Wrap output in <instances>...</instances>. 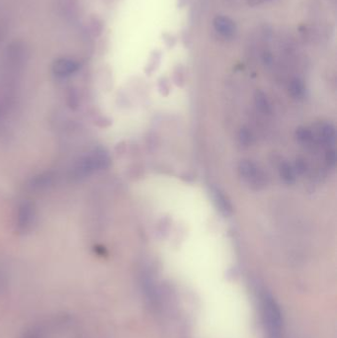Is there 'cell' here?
<instances>
[{
	"instance_id": "6da1fadb",
	"label": "cell",
	"mask_w": 337,
	"mask_h": 338,
	"mask_svg": "<svg viewBox=\"0 0 337 338\" xmlns=\"http://www.w3.org/2000/svg\"><path fill=\"white\" fill-rule=\"evenodd\" d=\"M255 293L260 320L266 337H283L284 318L279 303L265 288L257 289Z\"/></svg>"
},
{
	"instance_id": "7a4b0ae2",
	"label": "cell",
	"mask_w": 337,
	"mask_h": 338,
	"mask_svg": "<svg viewBox=\"0 0 337 338\" xmlns=\"http://www.w3.org/2000/svg\"><path fill=\"white\" fill-rule=\"evenodd\" d=\"M109 162L108 154L102 149H95L76 163L72 175L78 179L84 178L98 170H103L109 165Z\"/></svg>"
},
{
	"instance_id": "3957f363",
	"label": "cell",
	"mask_w": 337,
	"mask_h": 338,
	"mask_svg": "<svg viewBox=\"0 0 337 338\" xmlns=\"http://www.w3.org/2000/svg\"><path fill=\"white\" fill-rule=\"evenodd\" d=\"M239 172L245 182L254 189H259L266 183V177L262 170L250 161H243L239 165Z\"/></svg>"
},
{
	"instance_id": "277c9868",
	"label": "cell",
	"mask_w": 337,
	"mask_h": 338,
	"mask_svg": "<svg viewBox=\"0 0 337 338\" xmlns=\"http://www.w3.org/2000/svg\"><path fill=\"white\" fill-rule=\"evenodd\" d=\"M36 213L31 203H23L18 209V215L16 217L17 231L20 233H26L31 230L35 223Z\"/></svg>"
},
{
	"instance_id": "5b68a950",
	"label": "cell",
	"mask_w": 337,
	"mask_h": 338,
	"mask_svg": "<svg viewBox=\"0 0 337 338\" xmlns=\"http://www.w3.org/2000/svg\"><path fill=\"white\" fill-rule=\"evenodd\" d=\"M215 30L224 38L232 39L236 33V27L234 21L227 16H217L214 21Z\"/></svg>"
},
{
	"instance_id": "8992f818",
	"label": "cell",
	"mask_w": 337,
	"mask_h": 338,
	"mask_svg": "<svg viewBox=\"0 0 337 338\" xmlns=\"http://www.w3.org/2000/svg\"><path fill=\"white\" fill-rule=\"evenodd\" d=\"M316 138L318 139L320 142L325 143V144H330L334 142V137H335V132H334V129L331 125L327 124V123H320L316 126Z\"/></svg>"
},
{
	"instance_id": "52a82bcc",
	"label": "cell",
	"mask_w": 337,
	"mask_h": 338,
	"mask_svg": "<svg viewBox=\"0 0 337 338\" xmlns=\"http://www.w3.org/2000/svg\"><path fill=\"white\" fill-rule=\"evenodd\" d=\"M77 62L72 60H61L58 61L54 67V73L59 77H68L71 74H74L78 70Z\"/></svg>"
},
{
	"instance_id": "ba28073f",
	"label": "cell",
	"mask_w": 337,
	"mask_h": 338,
	"mask_svg": "<svg viewBox=\"0 0 337 338\" xmlns=\"http://www.w3.org/2000/svg\"><path fill=\"white\" fill-rule=\"evenodd\" d=\"M10 282V277L6 264L0 259V296L7 292Z\"/></svg>"
},
{
	"instance_id": "9c48e42d",
	"label": "cell",
	"mask_w": 337,
	"mask_h": 338,
	"mask_svg": "<svg viewBox=\"0 0 337 338\" xmlns=\"http://www.w3.org/2000/svg\"><path fill=\"white\" fill-rule=\"evenodd\" d=\"M215 200L218 207H220V210L222 211L223 214L228 216L232 213L231 204L226 200V198L222 194H220L219 192H215Z\"/></svg>"
},
{
	"instance_id": "30bf717a",
	"label": "cell",
	"mask_w": 337,
	"mask_h": 338,
	"mask_svg": "<svg viewBox=\"0 0 337 338\" xmlns=\"http://www.w3.org/2000/svg\"><path fill=\"white\" fill-rule=\"evenodd\" d=\"M290 91L294 97H303L305 93L303 82L299 79H293L290 84Z\"/></svg>"
},
{
	"instance_id": "8fae6325",
	"label": "cell",
	"mask_w": 337,
	"mask_h": 338,
	"mask_svg": "<svg viewBox=\"0 0 337 338\" xmlns=\"http://www.w3.org/2000/svg\"><path fill=\"white\" fill-rule=\"evenodd\" d=\"M256 105H257V108L259 109L260 111L262 113H270L271 112V106L269 104L266 96L264 95V93L262 92H258L257 95H256Z\"/></svg>"
},
{
	"instance_id": "7c38bea8",
	"label": "cell",
	"mask_w": 337,
	"mask_h": 338,
	"mask_svg": "<svg viewBox=\"0 0 337 338\" xmlns=\"http://www.w3.org/2000/svg\"><path fill=\"white\" fill-rule=\"evenodd\" d=\"M297 137L301 142H303L305 144H311L313 142V138H314L312 131L307 130V129L299 130V131L297 132Z\"/></svg>"
},
{
	"instance_id": "4fadbf2b",
	"label": "cell",
	"mask_w": 337,
	"mask_h": 338,
	"mask_svg": "<svg viewBox=\"0 0 337 338\" xmlns=\"http://www.w3.org/2000/svg\"><path fill=\"white\" fill-rule=\"evenodd\" d=\"M281 175L283 177V179L285 180L286 182H293L295 177H294V172L293 170L291 169V167L284 163L282 166H281Z\"/></svg>"
},
{
	"instance_id": "5bb4252c",
	"label": "cell",
	"mask_w": 337,
	"mask_h": 338,
	"mask_svg": "<svg viewBox=\"0 0 337 338\" xmlns=\"http://www.w3.org/2000/svg\"><path fill=\"white\" fill-rule=\"evenodd\" d=\"M162 38H163V41L164 43L166 44V46L170 49V48H173V46L176 44V39L173 35L171 34H168V33H165L162 35Z\"/></svg>"
},
{
	"instance_id": "9a60e30c",
	"label": "cell",
	"mask_w": 337,
	"mask_h": 338,
	"mask_svg": "<svg viewBox=\"0 0 337 338\" xmlns=\"http://www.w3.org/2000/svg\"><path fill=\"white\" fill-rule=\"evenodd\" d=\"M20 338H45L43 333L39 329H32L28 330Z\"/></svg>"
},
{
	"instance_id": "2e32d148",
	"label": "cell",
	"mask_w": 337,
	"mask_h": 338,
	"mask_svg": "<svg viewBox=\"0 0 337 338\" xmlns=\"http://www.w3.org/2000/svg\"><path fill=\"white\" fill-rule=\"evenodd\" d=\"M239 140H240L241 144H243V145H247V144H249V143H250V140H251L249 131H247L246 130H241L240 133H239Z\"/></svg>"
},
{
	"instance_id": "e0dca14e",
	"label": "cell",
	"mask_w": 337,
	"mask_h": 338,
	"mask_svg": "<svg viewBox=\"0 0 337 338\" xmlns=\"http://www.w3.org/2000/svg\"><path fill=\"white\" fill-rule=\"evenodd\" d=\"M188 2H189V0H178V6H179L180 8H182V7H184L185 5H187Z\"/></svg>"
}]
</instances>
